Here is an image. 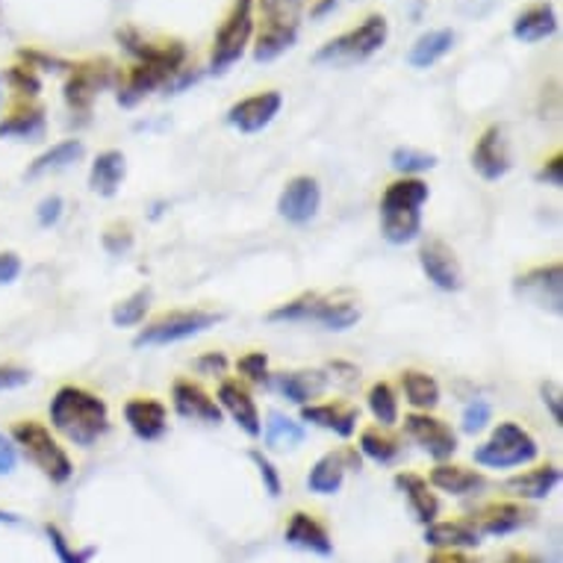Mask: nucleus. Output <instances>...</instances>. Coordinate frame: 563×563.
<instances>
[{
    "label": "nucleus",
    "instance_id": "obj_1",
    "mask_svg": "<svg viewBox=\"0 0 563 563\" xmlns=\"http://www.w3.org/2000/svg\"><path fill=\"white\" fill-rule=\"evenodd\" d=\"M51 426L68 440V443L89 449L110 431V407L92 389L65 384L51 398Z\"/></svg>",
    "mask_w": 563,
    "mask_h": 563
},
{
    "label": "nucleus",
    "instance_id": "obj_2",
    "mask_svg": "<svg viewBox=\"0 0 563 563\" xmlns=\"http://www.w3.org/2000/svg\"><path fill=\"white\" fill-rule=\"evenodd\" d=\"M119 42L128 45L130 54L139 56V63L133 65V71L128 75V84L121 89V103H136L139 98H145L159 86H166L172 77L180 71V65L186 63V47L180 42H166V45H148L142 42L136 33H119Z\"/></svg>",
    "mask_w": 563,
    "mask_h": 563
},
{
    "label": "nucleus",
    "instance_id": "obj_3",
    "mask_svg": "<svg viewBox=\"0 0 563 563\" xmlns=\"http://www.w3.org/2000/svg\"><path fill=\"white\" fill-rule=\"evenodd\" d=\"M428 184L419 177H398L380 198V231L393 245H407L422 233V203L428 201Z\"/></svg>",
    "mask_w": 563,
    "mask_h": 563
},
{
    "label": "nucleus",
    "instance_id": "obj_4",
    "mask_svg": "<svg viewBox=\"0 0 563 563\" xmlns=\"http://www.w3.org/2000/svg\"><path fill=\"white\" fill-rule=\"evenodd\" d=\"M12 443L21 445V452L27 454V461L36 466L47 481L54 484H68L75 475V463L68 457L59 440L47 431L45 422L38 419H19L12 426Z\"/></svg>",
    "mask_w": 563,
    "mask_h": 563
},
{
    "label": "nucleus",
    "instance_id": "obj_5",
    "mask_svg": "<svg viewBox=\"0 0 563 563\" xmlns=\"http://www.w3.org/2000/svg\"><path fill=\"white\" fill-rule=\"evenodd\" d=\"M257 3L263 27H260L257 45H254V59L268 63L296 45L305 0H257Z\"/></svg>",
    "mask_w": 563,
    "mask_h": 563
},
{
    "label": "nucleus",
    "instance_id": "obj_6",
    "mask_svg": "<svg viewBox=\"0 0 563 563\" xmlns=\"http://www.w3.org/2000/svg\"><path fill=\"white\" fill-rule=\"evenodd\" d=\"M389 24L384 15H369L363 19V24H357L349 33L324 42L319 51H316V63L319 65H354L369 59L372 54H378L380 47L387 45Z\"/></svg>",
    "mask_w": 563,
    "mask_h": 563
},
{
    "label": "nucleus",
    "instance_id": "obj_7",
    "mask_svg": "<svg viewBox=\"0 0 563 563\" xmlns=\"http://www.w3.org/2000/svg\"><path fill=\"white\" fill-rule=\"evenodd\" d=\"M272 322H319L328 331H349L354 324L361 322V310L354 301H336V298L324 296H301L296 301L275 307L268 313Z\"/></svg>",
    "mask_w": 563,
    "mask_h": 563
},
{
    "label": "nucleus",
    "instance_id": "obj_8",
    "mask_svg": "<svg viewBox=\"0 0 563 563\" xmlns=\"http://www.w3.org/2000/svg\"><path fill=\"white\" fill-rule=\"evenodd\" d=\"M537 454H540V445L526 428L517 422H499L487 443L475 449V463L484 470H514V466L534 463Z\"/></svg>",
    "mask_w": 563,
    "mask_h": 563
},
{
    "label": "nucleus",
    "instance_id": "obj_9",
    "mask_svg": "<svg viewBox=\"0 0 563 563\" xmlns=\"http://www.w3.org/2000/svg\"><path fill=\"white\" fill-rule=\"evenodd\" d=\"M251 33H254V0H233L228 19L216 33L213 56H210L213 71H228L233 63H240L251 42Z\"/></svg>",
    "mask_w": 563,
    "mask_h": 563
},
{
    "label": "nucleus",
    "instance_id": "obj_10",
    "mask_svg": "<svg viewBox=\"0 0 563 563\" xmlns=\"http://www.w3.org/2000/svg\"><path fill=\"white\" fill-rule=\"evenodd\" d=\"M219 322V316L207 310H172V313L157 316L154 322L145 324L136 336V345H172V342L189 340L198 333L210 331Z\"/></svg>",
    "mask_w": 563,
    "mask_h": 563
},
{
    "label": "nucleus",
    "instance_id": "obj_11",
    "mask_svg": "<svg viewBox=\"0 0 563 563\" xmlns=\"http://www.w3.org/2000/svg\"><path fill=\"white\" fill-rule=\"evenodd\" d=\"M112 77H115V71H112V63H107V59L71 65L68 80H65V103L71 110L86 112L98 98V92L112 84Z\"/></svg>",
    "mask_w": 563,
    "mask_h": 563
},
{
    "label": "nucleus",
    "instance_id": "obj_12",
    "mask_svg": "<svg viewBox=\"0 0 563 563\" xmlns=\"http://www.w3.org/2000/svg\"><path fill=\"white\" fill-rule=\"evenodd\" d=\"M319 207H322V189H319V180L310 175L292 177L277 198V213L292 224L313 222Z\"/></svg>",
    "mask_w": 563,
    "mask_h": 563
},
{
    "label": "nucleus",
    "instance_id": "obj_13",
    "mask_svg": "<svg viewBox=\"0 0 563 563\" xmlns=\"http://www.w3.org/2000/svg\"><path fill=\"white\" fill-rule=\"evenodd\" d=\"M405 431L416 445H422L434 461H449L457 452V434L445 426L443 419L431 413L405 416Z\"/></svg>",
    "mask_w": 563,
    "mask_h": 563
},
{
    "label": "nucleus",
    "instance_id": "obj_14",
    "mask_svg": "<svg viewBox=\"0 0 563 563\" xmlns=\"http://www.w3.org/2000/svg\"><path fill=\"white\" fill-rule=\"evenodd\" d=\"M419 266H422V272H426L428 280L437 289L457 292L463 287V268L457 263V254L443 240L422 242V249H419Z\"/></svg>",
    "mask_w": 563,
    "mask_h": 563
},
{
    "label": "nucleus",
    "instance_id": "obj_15",
    "mask_svg": "<svg viewBox=\"0 0 563 563\" xmlns=\"http://www.w3.org/2000/svg\"><path fill=\"white\" fill-rule=\"evenodd\" d=\"M517 289L526 298H531L534 305L549 307L552 313H561L563 305V268L561 263H549V266L528 268L517 277Z\"/></svg>",
    "mask_w": 563,
    "mask_h": 563
},
{
    "label": "nucleus",
    "instance_id": "obj_16",
    "mask_svg": "<svg viewBox=\"0 0 563 563\" xmlns=\"http://www.w3.org/2000/svg\"><path fill=\"white\" fill-rule=\"evenodd\" d=\"M284 107V98L275 89H268V92H257L251 95V98H242L240 103H233L231 110H228V124L242 133H257V130L268 128L275 115Z\"/></svg>",
    "mask_w": 563,
    "mask_h": 563
},
{
    "label": "nucleus",
    "instance_id": "obj_17",
    "mask_svg": "<svg viewBox=\"0 0 563 563\" xmlns=\"http://www.w3.org/2000/svg\"><path fill=\"white\" fill-rule=\"evenodd\" d=\"M472 168L484 180H501L510 172L508 142H505V130L499 124H489L478 136L475 148H472Z\"/></svg>",
    "mask_w": 563,
    "mask_h": 563
},
{
    "label": "nucleus",
    "instance_id": "obj_18",
    "mask_svg": "<svg viewBox=\"0 0 563 563\" xmlns=\"http://www.w3.org/2000/svg\"><path fill=\"white\" fill-rule=\"evenodd\" d=\"M124 419H128L130 431L139 440H145V443H154V440H159L168 431V410L159 398H130L128 405H124Z\"/></svg>",
    "mask_w": 563,
    "mask_h": 563
},
{
    "label": "nucleus",
    "instance_id": "obj_19",
    "mask_svg": "<svg viewBox=\"0 0 563 563\" xmlns=\"http://www.w3.org/2000/svg\"><path fill=\"white\" fill-rule=\"evenodd\" d=\"M172 398H175V410L186 419H201L207 426H219L222 422V407L207 389L192 378H177L172 387Z\"/></svg>",
    "mask_w": 563,
    "mask_h": 563
},
{
    "label": "nucleus",
    "instance_id": "obj_20",
    "mask_svg": "<svg viewBox=\"0 0 563 563\" xmlns=\"http://www.w3.org/2000/svg\"><path fill=\"white\" fill-rule=\"evenodd\" d=\"M361 470V454L354 449H342V452H328L324 457L316 461V466L307 475V487L316 496H333L342 487L345 470Z\"/></svg>",
    "mask_w": 563,
    "mask_h": 563
},
{
    "label": "nucleus",
    "instance_id": "obj_21",
    "mask_svg": "<svg viewBox=\"0 0 563 563\" xmlns=\"http://www.w3.org/2000/svg\"><path fill=\"white\" fill-rule=\"evenodd\" d=\"M219 407H222L224 413H231L233 422H236L245 434L260 437L263 422H260L257 401H254V396H251L249 387H245L242 380L228 378L219 384Z\"/></svg>",
    "mask_w": 563,
    "mask_h": 563
},
{
    "label": "nucleus",
    "instance_id": "obj_22",
    "mask_svg": "<svg viewBox=\"0 0 563 563\" xmlns=\"http://www.w3.org/2000/svg\"><path fill=\"white\" fill-rule=\"evenodd\" d=\"M45 136V107L38 98H19L10 115L0 121V139H42Z\"/></svg>",
    "mask_w": 563,
    "mask_h": 563
},
{
    "label": "nucleus",
    "instance_id": "obj_23",
    "mask_svg": "<svg viewBox=\"0 0 563 563\" xmlns=\"http://www.w3.org/2000/svg\"><path fill=\"white\" fill-rule=\"evenodd\" d=\"M301 419L324 428V431H333L336 437H351L357 431L361 410L354 405H345V401H322V405L301 407Z\"/></svg>",
    "mask_w": 563,
    "mask_h": 563
},
{
    "label": "nucleus",
    "instance_id": "obj_24",
    "mask_svg": "<svg viewBox=\"0 0 563 563\" xmlns=\"http://www.w3.org/2000/svg\"><path fill=\"white\" fill-rule=\"evenodd\" d=\"M289 545H296V549H305V552H313V554H333V540L331 534L324 531V526L313 514H305V510H296L292 517H289V526L284 531Z\"/></svg>",
    "mask_w": 563,
    "mask_h": 563
},
{
    "label": "nucleus",
    "instance_id": "obj_25",
    "mask_svg": "<svg viewBox=\"0 0 563 563\" xmlns=\"http://www.w3.org/2000/svg\"><path fill=\"white\" fill-rule=\"evenodd\" d=\"M531 522V510L517 505V501H493L484 510H478V526L475 531L478 534H510V531H519L522 526Z\"/></svg>",
    "mask_w": 563,
    "mask_h": 563
},
{
    "label": "nucleus",
    "instance_id": "obj_26",
    "mask_svg": "<svg viewBox=\"0 0 563 563\" xmlns=\"http://www.w3.org/2000/svg\"><path fill=\"white\" fill-rule=\"evenodd\" d=\"M268 384H272L280 396H287L292 405L305 407L307 401H313L316 396H322L324 387H328V375L319 369L277 372L275 378H268Z\"/></svg>",
    "mask_w": 563,
    "mask_h": 563
},
{
    "label": "nucleus",
    "instance_id": "obj_27",
    "mask_svg": "<svg viewBox=\"0 0 563 563\" xmlns=\"http://www.w3.org/2000/svg\"><path fill=\"white\" fill-rule=\"evenodd\" d=\"M396 487L405 493L407 505H410V510H413V517L419 522H426V526L437 522L440 501H437V496L431 493V484L422 475H416V472H398Z\"/></svg>",
    "mask_w": 563,
    "mask_h": 563
},
{
    "label": "nucleus",
    "instance_id": "obj_28",
    "mask_svg": "<svg viewBox=\"0 0 563 563\" xmlns=\"http://www.w3.org/2000/svg\"><path fill=\"white\" fill-rule=\"evenodd\" d=\"M561 484V470L554 463H543V466H534V470L522 472V475H514L508 478L510 496L526 501H537L552 496V489Z\"/></svg>",
    "mask_w": 563,
    "mask_h": 563
},
{
    "label": "nucleus",
    "instance_id": "obj_29",
    "mask_svg": "<svg viewBox=\"0 0 563 563\" xmlns=\"http://www.w3.org/2000/svg\"><path fill=\"white\" fill-rule=\"evenodd\" d=\"M554 30H558V12L552 10V3H534L526 12H519L514 21V36L526 45H537L554 36Z\"/></svg>",
    "mask_w": 563,
    "mask_h": 563
},
{
    "label": "nucleus",
    "instance_id": "obj_30",
    "mask_svg": "<svg viewBox=\"0 0 563 563\" xmlns=\"http://www.w3.org/2000/svg\"><path fill=\"white\" fill-rule=\"evenodd\" d=\"M426 481L431 487L452 493V496H470V493L487 484L481 472L470 470V466H457V463H437Z\"/></svg>",
    "mask_w": 563,
    "mask_h": 563
},
{
    "label": "nucleus",
    "instance_id": "obj_31",
    "mask_svg": "<svg viewBox=\"0 0 563 563\" xmlns=\"http://www.w3.org/2000/svg\"><path fill=\"white\" fill-rule=\"evenodd\" d=\"M426 543L437 545L440 552H457V549H478L481 534L472 522H431L426 528Z\"/></svg>",
    "mask_w": 563,
    "mask_h": 563
},
{
    "label": "nucleus",
    "instance_id": "obj_32",
    "mask_svg": "<svg viewBox=\"0 0 563 563\" xmlns=\"http://www.w3.org/2000/svg\"><path fill=\"white\" fill-rule=\"evenodd\" d=\"M124 175H128L124 154L121 151H103V154L95 157L92 172H89V186H92V192L112 198V195L119 192V186L124 184Z\"/></svg>",
    "mask_w": 563,
    "mask_h": 563
},
{
    "label": "nucleus",
    "instance_id": "obj_33",
    "mask_svg": "<svg viewBox=\"0 0 563 563\" xmlns=\"http://www.w3.org/2000/svg\"><path fill=\"white\" fill-rule=\"evenodd\" d=\"M401 389H405L407 405L416 407L419 413H431L440 405V384L428 372L405 369L401 372Z\"/></svg>",
    "mask_w": 563,
    "mask_h": 563
},
{
    "label": "nucleus",
    "instance_id": "obj_34",
    "mask_svg": "<svg viewBox=\"0 0 563 563\" xmlns=\"http://www.w3.org/2000/svg\"><path fill=\"white\" fill-rule=\"evenodd\" d=\"M454 47V33L452 30H428L426 36H419L407 54V63L413 68H431L443 59Z\"/></svg>",
    "mask_w": 563,
    "mask_h": 563
},
{
    "label": "nucleus",
    "instance_id": "obj_35",
    "mask_svg": "<svg viewBox=\"0 0 563 563\" xmlns=\"http://www.w3.org/2000/svg\"><path fill=\"white\" fill-rule=\"evenodd\" d=\"M260 434H263L268 449H277V452H284V449H298L307 437L301 422L289 419V416H284L280 410H272V413L266 416V428H263Z\"/></svg>",
    "mask_w": 563,
    "mask_h": 563
},
{
    "label": "nucleus",
    "instance_id": "obj_36",
    "mask_svg": "<svg viewBox=\"0 0 563 563\" xmlns=\"http://www.w3.org/2000/svg\"><path fill=\"white\" fill-rule=\"evenodd\" d=\"M84 157V142L80 139H65V142H56L54 148L45 151L42 157L33 159V166L27 168L30 177L45 175V172H56V168H65L77 163V159Z\"/></svg>",
    "mask_w": 563,
    "mask_h": 563
},
{
    "label": "nucleus",
    "instance_id": "obj_37",
    "mask_svg": "<svg viewBox=\"0 0 563 563\" xmlns=\"http://www.w3.org/2000/svg\"><path fill=\"white\" fill-rule=\"evenodd\" d=\"M361 452L375 463H393L401 454V443L389 434L387 428L372 426L361 431Z\"/></svg>",
    "mask_w": 563,
    "mask_h": 563
},
{
    "label": "nucleus",
    "instance_id": "obj_38",
    "mask_svg": "<svg viewBox=\"0 0 563 563\" xmlns=\"http://www.w3.org/2000/svg\"><path fill=\"white\" fill-rule=\"evenodd\" d=\"M366 405H369L372 416H375V422L380 428H393L398 422V396L387 380L372 384L369 393H366Z\"/></svg>",
    "mask_w": 563,
    "mask_h": 563
},
{
    "label": "nucleus",
    "instance_id": "obj_39",
    "mask_svg": "<svg viewBox=\"0 0 563 563\" xmlns=\"http://www.w3.org/2000/svg\"><path fill=\"white\" fill-rule=\"evenodd\" d=\"M151 292L148 289H139V292H133V296L112 307V324H115V328H136V324L145 322Z\"/></svg>",
    "mask_w": 563,
    "mask_h": 563
},
{
    "label": "nucleus",
    "instance_id": "obj_40",
    "mask_svg": "<svg viewBox=\"0 0 563 563\" xmlns=\"http://www.w3.org/2000/svg\"><path fill=\"white\" fill-rule=\"evenodd\" d=\"M437 166L434 154H426V151L416 148H396L393 151V168L398 175H419V172H428V168Z\"/></svg>",
    "mask_w": 563,
    "mask_h": 563
},
{
    "label": "nucleus",
    "instance_id": "obj_41",
    "mask_svg": "<svg viewBox=\"0 0 563 563\" xmlns=\"http://www.w3.org/2000/svg\"><path fill=\"white\" fill-rule=\"evenodd\" d=\"M7 84L19 98H38V89H42L36 68H30V65H12L7 71Z\"/></svg>",
    "mask_w": 563,
    "mask_h": 563
},
{
    "label": "nucleus",
    "instance_id": "obj_42",
    "mask_svg": "<svg viewBox=\"0 0 563 563\" xmlns=\"http://www.w3.org/2000/svg\"><path fill=\"white\" fill-rule=\"evenodd\" d=\"M242 378H249L251 384H268V357L266 351H249L236 361Z\"/></svg>",
    "mask_w": 563,
    "mask_h": 563
},
{
    "label": "nucleus",
    "instance_id": "obj_43",
    "mask_svg": "<svg viewBox=\"0 0 563 563\" xmlns=\"http://www.w3.org/2000/svg\"><path fill=\"white\" fill-rule=\"evenodd\" d=\"M489 419H493V407L484 398H472L466 410H463V431L466 434H481L484 428L489 426Z\"/></svg>",
    "mask_w": 563,
    "mask_h": 563
},
{
    "label": "nucleus",
    "instance_id": "obj_44",
    "mask_svg": "<svg viewBox=\"0 0 563 563\" xmlns=\"http://www.w3.org/2000/svg\"><path fill=\"white\" fill-rule=\"evenodd\" d=\"M45 531H47V537H51V545H54L56 558H59L63 563H86L95 554V549H84V552H75V549L68 545V540H65L63 531H59L56 526H47Z\"/></svg>",
    "mask_w": 563,
    "mask_h": 563
},
{
    "label": "nucleus",
    "instance_id": "obj_45",
    "mask_svg": "<svg viewBox=\"0 0 563 563\" xmlns=\"http://www.w3.org/2000/svg\"><path fill=\"white\" fill-rule=\"evenodd\" d=\"M251 461L257 463L260 478H263V484H266L268 496H272V499H277V496H280V475H277V470L272 466V461H268L263 452H251Z\"/></svg>",
    "mask_w": 563,
    "mask_h": 563
},
{
    "label": "nucleus",
    "instance_id": "obj_46",
    "mask_svg": "<svg viewBox=\"0 0 563 563\" xmlns=\"http://www.w3.org/2000/svg\"><path fill=\"white\" fill-rule=\"evenodd\" d=\"M30 369L24 366H15V363H0V393H7V389H19L24 384H30Z\"/></svg>",
    "mask_w": 563,
    "mask_h": 563
},
{
    "label": "nucleus",
    "instance_id": "obj_47",
    "mask_svg": "<svg viewBox=\"0 0 563 563\" xmlns=\"http://www.w3.org/2000/svg\"><path fill=\"white\" fill-rule=\"evenodd\" d=\"M21 257L15 251H0V287H10L21 275Z\"/></svg>",
    "mask_w": 563,
    "mask_h": 563
},
{
    "label": "nucleus",
    "instance_id": "obj_48",
    "mask_svg": "<svg viewBox=\"0 0 563 563\" xmlns=\"http://www.w3.org/2000/svg\"><path fill=\"white\" fill-rule=\"evenodd\" d=\"M59 216H63V198L59 195H51V198L38 203V224L42 228H51V224L59 222Z\"/></svg>",
    "mask_w": 563,
    "mask_h": 563
},
{
    "label": "nucleus",
    "instance_id": "obj_49",
    "mask_svg": "<svg viewBox=\"0 0 563 563\" xmlns=\"http://www.w3.org/2000/svg\"><path fill=\"white\" fill-rule=\"evenodd\" d=\"M540 180H545L549 186H561L563 184V154L558 151L554 157L545 159V166L540 168Z\"/></svg>",
    "mask_w": 563,
    "mask_h": 563
},
{
    "label": "nucleus",
    "instance_id": "obj_50",
    "mask_svg": "<svg viewBox=\"0 0 563 563\" xmlns=\"http://www.w3.org/2000/svg\"><path fill=\"white\" fill-rule=\"evenodd\" d=\"M15 463H19L15 445H12L10 437L0 434V475H10V472H15Z\"/></svg>",
    "mask_w": 563,
    "mask_h": 563
},
{
    "label": "nucleus",
    "instance_id": "obj_51",
    "mask_svg": "<svg viewBox=\"0 0 563 563\" xmlns=\"http://www.w3.org/2000/svg\"><path fill=\"white\" fill-rule=\"evenodd\" d=\"M198 369L203 375H224L228 369V357H224L222 351H210V354H203L201 361H198Z\"/></svg>",
    "mask_w": 563,
    "mask_h": 563
},
{
    "label": "nucleus",
    "instance_id": "obj_52",
    "mask_svg": "<svg viewBox=\"0 0 563 563\" xmlns=\"http://www.w3.org/2000/svg\"><path fill=\"white\" fill-rule=\"evenodd\" d=\"M543 401L552 407V416L558 426H563V410H561V387L558 384H543Z\"/></svg>",
    "mask_w": 563,
    "mask_h": 563
},
{
    "label": "nucleus",
    "instance_id": "obj_53",
    "mask_svg": "<svg viewBox=\"0 0 563 563\" xmlns=\"http://www.w3.org/2000/svg\"><path fill=\"white\" fill-rule=\"evenodd\" d=\"M428 563H472L470 558H463L461 552H434L428 558Z\"/></svg>",
    "mask_w": 563,
    "mask_h": 563
},
{
    "label": "nucleus",
    "instance_id": "obj_54",
    "mask_svg": "<svg viewBox=\"0 0 563 563\" xmlns=\"http://www.w3.org/2000/svg\"><path fill=\"white\" fill-rule=\"evenodd\" d=\"M501 563H540L534 558V554H526V552H510L508 558H505V561Z\"/></svg>",
    "mask_w": 563,
    "mask_h": 563
}]
</instances>
